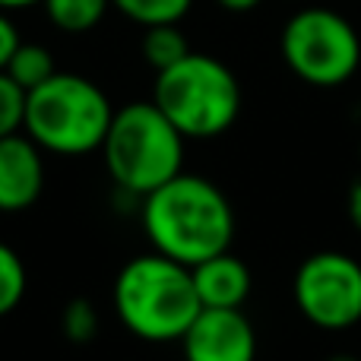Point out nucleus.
<instances>
[{
	"mask_svg": "<svg viewBox=\"0 0 361 361\" xmlns=\"http://www.w3.org/2000/svg\"><path fill=\"white\" fill-rule=\"evenodd\" d=\"M143 228L156 254L197 267L228 250L235 212L212 180L180 171L143 197Z\"/></svg>",
	"mask_w": 361,
	"mask_h": 361,
	"instance_id": "f257e3e1",
	"label": "nucleus"
},
{
	"mask_svg": "<svg viewBox=\"0 0 361 361\" xmlns=\"http://www.w3.org/2000/svg\"><path fill=\"white\" fill-rule=\"evenodd\" d=\"M114 311L121 324L140 339L171 343L184 336L203 307L193 288L190 267L165 254H146L118 273Z\"/></svg>",
	"mask_w": 361,
	"mask_h": 361,
	"instance_id": "f03ea898",
	"label": "nucleus"
},
{
	"mask_svg": "<svg viewBox=\"0 0 361 361\" xmlns=\"http://www.w3.org/2000/svg\"><path fill=\"white\" fill-rule=\"evenodd\" d=\"M114 108L92 80L57 70L25 99L23 133L54 156H86L102 149Z\"/></svg>",
	"mask_w": 361,
	"mask_h": 361,
	"instance_id": "7ed1b4c3",
	"label": "nucleus"
},
{
	"mask_svg": "<svg viewBox=\"0 0 361 361\" xmlns=\"http://www.w3.org/2000/svg\"><path fill=\"white\" fill-rule=\"evenodd\" d=\"M102 156L114 184L146 197L165 180L180 175L184 137L159 111L156 102H133L114 111L102 143Z\"/></svg>",
	"mask_w": 361,
	"mask_h": 361,
	"instance_id": "20e7f679",
	"label": "nucleus"
},
{
	"mask_svg": "<svg viewBox=\"0 0 361 361\" xmlns=\"http://www.w3.org/2000/svg\"><path fill=\"white\" fill-rule=\"evenodd\" d=\"M152 102L184 140H209L238 121L241 86L222 61L190 51L175 67L156 73Z\"/></svg>",
	"mask_w": 361,
	"mask_h": 361,
	"instance_id": "39448f33",
	"label": "nucleus"
},
{
	"mask_svg": "<svg viewBox=\"0 0 361 361\" xmlns=\"http://www.w3.org/2000/svg\"><path fill=\"white\" fill-rule=\"evenodd\" d=\"M288 70L307 86H343L361 63L355 25L330 6H305L286 23L279 38Z\"/></svg>",
	"mask_w": 361,
	"mask_h": 361,
	"instance_id": "423d86ee",
	"label": "nucleus"
},
{
	"mask_svg": "<svg viewBox=\"0 0 361 361\" xmlns=\"http://www.w3.org/2000/svg\"><path fill=\"white\" fill-rule=\"evenodd\" d=\"M295 305L320 330H349L361 320V263L339 250L311 254L295 273Z\"/></svg>",
	"mask_w": 361,
	"mask_h": 361,
	"instance_id": "0eeeda50",
	"label": "nucleus"
},
{
	"mask_svg": "<svg viewBox=\"0 0 361 361\" xmlns=\"http://www.w3.org/2000/svg\"><path fill=\"white\" fill-rule=\"evenodd\" d=\"M187 361H254L257 333L241 307H203L180 336Z\"/></svg>",
	"mask_w": 361,
	"mask_h": 361,
	"instance_id": "6e6552de",
	"label": "nucleus"
},
{
	"mask_svg": "<svg viewBox=\"0 0 361 361\" xmlns=\"http://www.w3.org/2000/svg\"><path fill=\"white\" fill-rule=\"evenodd\" d=\"M42 149L25 133L0 140V212H23L42 197Z\"/></svg>",
	"mask_w": 361,
	"mask_h": 361,
	"instance_id": "1a4fd4ad",
	"label": "nucleus"
},
{
	"mask_svg": "<svg viewBox=\"0 0 361 361\" xmlns=\"http://www.w3.org/2000/svg\"><path fill=\"white\" fill-rule=\"evenodd\" d=\"M190 276L200 307H241L250 295V269L228 250L190 267Z\"/></svg>",
	"mask_w": 361,
	"mask_h": 361,
	"instance_id": "9d476101",
	"label": "nucleus"
},
{
	"mask_svg": "<svg viewBox=\"0 0 361 361\" xmlns=\"http://www.w3.org/2000/svg\"><path fill=\"white\" fill-rule=\"evenodd\" d=\"M42 6L54 29L82 35L105 19V13L111 10V0H42Z\"/></svg>",
	"mask_w": 361,
	"mask_h": 361,
	"instance_id": "9b49d317",
	"label": "nucleus"
},
{
	"mask_svg": "<svg viewBox=\"0 0 361 361\" xmlns=\"http://www.w3.org/2000/svg\"><path fill=\"white\" fill-rule=\"evenodd\" d=\"M4 73L10 76L13 82H19L25 92H32V89H38L42 82H48L51 76L57 73V67H54V57H51V51L44 48V44L19 42V48L13 51V57H10Z\"/></svg>",
	"mask_w": 361,
	"mask_h": 361,
	"instance_id": "f8f14e48",
	"label": "nucleus"
},
{
	"mask_svg": "<svg viewBox=\"0 0 361 361\" xmlns=\"http://www.w3.org/2000/svg\"><path fill=\"white\" fill-rule=\"evenodd\" d=\"M143 61L149 63L156 73L162 70L175 67L178 61H184L190 54V44H187V35L180 32L178 23H169V25H149L143 29Z\"/></svg>",
	"mask_w": 361,
	"mask_h": 361,
	"instance_id": "ddd939ff",
	"label": "nucleus"
},
{
	"mask_svg": "<svg viewBox=\"0 0 361 361\" xmlns=\"http://www.w3.org/2000/svg\"><path fill=\"white\" fill-rule=\"evenodd\" d=\"M111 6L118 13H124L130 23L149 29V25L180 23L190 13L193 0H111Z\"/></svg>",
	"mask_w": 361,
	"mask_h": 361,
	"instance_id": "4468645a",
	"label": "nucleus"
},
{
	"mask_svg": "<svg viewBox=\"0 0 361 361\" xmlns=\"http://www.w3.org/2000/svg\"><path fill=\"white\" fill-rule=\"evenodd\" d=\"M25 295V267L13 247L0 241V317L13 311Z\"/></svg>",
	"mask_w": 361,
	"mask_h": 361,
	"instance_id": "2eb2a0df",
	"label": "nucleus"
},
{
	"mask_svg": "<svg viewBox=\"0 0 361 361\" xmlns=\"http://www.w3.org/2000/svg\"><path fill=\"white\" fill-rule=\"evenodd\" d=\"M25 99H29V92L0 70V140L13 137V133H23Z\"/></svg>",
	"mask_w": 361,
	"mask_h": 361,
	"instance_id": "dca6fc26",
	"label": "nucleus"
},
{
	"mask_svg": "<svg viewBox=\"0 0 361 361\" xmlns=\"http://www.w3.org/2000/svg\"><path fill=\"white\" fill-rule=\"evenodd\" d=\"M19 29L13 25V19H10V13L6 10H0V70H6V63H10V57H13V51L19 48Z\"/></svg>",
	"mask_w": 361,
	"mask_h": 361,
	"instance_id": "f3484780",
	"label": "nucleus"
},
{
	"mask_svg": "<svg viewBox=\"0 0 361 361\" xmlns=\"http://www.w3.org/2000/svg\"><path fill=\"white\" fill-rule=\"evenodd\" d=\"M349 219H352V225L361 231V178L352 184V190H349Z\"/></svg>",
	"mask_w": 361,
	"mask_h": 361,
	"instance_id": "a211bd4d",
	"label": "nucleus"
},
{
	"mask_svg": "<svg viewBox=\"0 0 361 361\" xmlns=\"http://www.w3.org/2000/svg\"><path fill=\"white\" fill-rule=\"evenodd\" d=\"M216 4L228 13H250V10H257L263 0H216Z\"/></svg>",
	"mask_w": 361,
	"mask_h": 361,
	"instance_id": "6ab92c4d",
	"label": "nucleus"
},
{
	"mask_svg": "<svg viewBox=\"0 0 361 361\" xmlns=\"http://www.w3.org/2000/svg\"><path fill=\"white\" fill-rule=\"evenodd\" d=\"M42 4V0H0V10L13 13V10H25V6H35Z\"/></svg>",
	"mask_w": 361,
	"mask_h": 361,
	"instance_id": "aec40b11",
	"label": "nucleus"
},
{
	"mask_svg": "<svg viewBox=\"0 0 361 361\" xmlns=\"http://www.w3.org/2000/svg\"><path fill=\"white\" fill-rule=\"evenodd\" d=\"M330 361H355V358H349V355H339V358H330Z\"/></svg>",
	"mask_w": 361,
	"mask_h": 361,
	"instance_id": "412c9836",
	"label": "nucleus"
}]
</instances>
